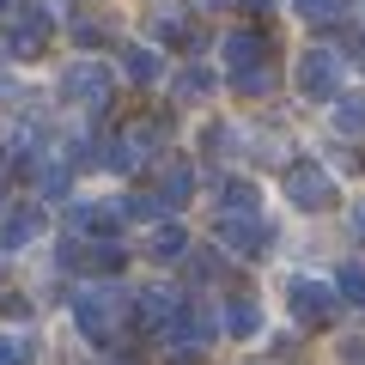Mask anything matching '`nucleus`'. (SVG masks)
Masks as SVG:
<instances>
[{
  "instance_id": "f257e3e1",
  "label": "nucleus",
  "mask_w": 365,
  "mask_h": 365,
  "mask_svg": "<svg viewBox=\"0 0 365 365\" xmlns=\"http://www.w3.org/2000/svg\"><path fill=\"white\" fill-rule=\"evenodd\" d=\"M287 311L299 317L304 329H329L335 311H341V299H335L329 280H317V274H292V280H287Z\"/></svg>"
},
{
  "instance_id": "f03ea898",
  "label": "nucleus",
  "mask_w": 365,
  "mask_h": 365,
  "mask_svg": "<svg viewBox=\"0 0 365 365\" xmlns=\"http://www.w3.org/2000/svg\"><path fill=\"white\" fill-rule=\"evenodd\" d=\"M73 323L86 329L91 341H116V329H122V292L116 287H79L73 292Z\"/></svg>"
},
{
  "instance_id": "7ed1b4c3",
  "label": "nucleus",
  "mask_w": 365,
  "mask_h": 365,
  "mask_svg": "<svg viewBox=\"0 0 365 365\" xmlns=\"http://www.w3.org/2000/svg\"><path fill=\"white\" fill-rule=\"evenodd\" d=\"M61 98H67V104H79V110L110 104V67H98V61H73V67H61Z\"/></svg>"
},
{
  "instance_id": "20e7f679",
  "label": "nucleus",
  "mask_w": 365,
  "mask_h": 365,
  "mask_svg": "<svg viewBox=\"0 0 365 365\" xmlns=\"http://www.w3.org/2000/svg\"><path fill=\"white\" fill-rule=\"evenodd\" d=\"M292 73H299L304 98H335V91H341V55L335 49H304Z\"/></svg>"
},
{
  "instance_id": "39448f33",
  "label": "nucleus",
  "mask_w": 365,
  "mask_h": 365,
  "mask_svg": "<svg viewBox=\"0 0 365 365\" xmlns=\"http://www.w3.org/2000/svg\"><path fill=\"white\" fill-rule=\"evenodd\" d=\"M287 195H292V207L323 213V207H335V182H329L323 165H292L287 170Z\"/></svg>"
},
{
  "instance_id": "423d86ee",
  "label": "nucleus",
  "mask_w": 365,
  "mask_h": 365,
  "mask_svg": "<svg viewBox=\"0 0 365 365\" xmlns=\"http://www.w3.org/2000/svg\"><path fill=\"white\" fill-rule=\"evenodd\" d=\"M220 244L225 250H244V256H262V250H268V225H262V213H220Z\"/></svg>"
},
{
  "instance_id": "0eeeda50",
  "label": "nucleus",
  "mask_w": 365,
  "mask_h": 365,
  "mask_svg": "<svg viewBox=\"0 0 365 365\" xmlns=\"http://www.w3.org/2000/svg\"><path fill=\"white\" fill-rule=\"evenodd\" d=\"M43 232V207L37 201H19V207L0 213V250H31Z\"/></svg>"
},
{
  "instance_id": "6e6552de",
  "label": "nucleus",
  "mask_w": 365,
  "mask_h": 365,
  "mask_svg": "<svg viewBox=\"0 0 365 365\" xmlns=\"http://www.w3.org/2000/svg\"><path fill=\"white\" fill-rule=\"evenodd\" d=\"M49 37V13L43 6H13V25H6V49L13 55H37Z\"/></svg>"
},
{
  "instance_id": "1a4fd4ad",
  "label": "nucleus",
  "mask_w": 365,
  "mask_h": 365,
  "mask_svg": "<svg viewBox=\"0 0 365 365\" xmlns=\"http://www.w3.org/2000/svg\"><path fill=\"white\" fill-rule=\"evenodd\" d=\"M262 61H268L262 31H232V37H225V67H232V79L250 73V67H262Z\"/></svg>"
},
{
  "instance_id": "9d476101",
  "label": "nucleus",
  "mask_w": 365,
  "mask_h": 365,
  "mask_svg": "<svg viewBox=\"0 0 365 365\" xmlns=\"http://www.w3.org/2000/svg\"><path fill=\"white\" fill-rule=\"evenodd\" d=\"M189 189H195V170L182 165V158H170L165 170H158V207H182V201H189Z\"/></svg>"
},
{
  "instance_id": "9b49d317",
  "label": "nucleus",
  "mask_w": 365,
  "mask_h": 365,
  "mask_svg": "<svg viewBox=\"0 0 365 365\" xmlns=\"http://www.w3.org/2000/svg\"><path fill=\"white\" fill-rule=\"evenodd\" d=\"M225 335H262V304L256 299H232L225 304Z\"/></svg>"
},
{
  "instance_id": "f8f14e48",
  "label": "nucleus",
  "mask_w": 365,
  "mask_h": 365,
  "mask_svg": "<svg viewBox=\"0 0 365 365\" xmlns=\"http://www.w3.org/2000/svg\"><path fill=\"white\" fill-rule=\"evenodd\" d=\"M220 201H225V213H256L262 189H256V182H244V177H232V182L220 189Z\"/></svg>"
},
{
  "instance_id": "ddd939ff",
  "label": "nucleus",
  "mask_w": 365,
  "mask_h": 365,
  "mask_svg": "<svg viewBox=\"0 0 365 365\" xmlns=\"http://www.w3.org/2000/svg\"><path fill=\"white\" fill-rule=\"evenodd\" d=\"M122 67H128V79H158V49H146V43H134V49H122Z\"/></svg>"
},
{
  "instance_id": "4468645a",
  "label": "nucleus",
  "mask_w": 365,
  "mask_h": 365,
  "mask_svg": "<svg viewBox=\"0 0 365 365\" xmlns=\"http://www.w3.org/2000/svg\"><path fill=\"white\" fill-rule=\"evenodd\" d=\"M182 244H189V237H182V225H153V237H146V250H153L158 262L182 256Z\"/></svg>"
},
{
  "instance_id": "2eb2a0df",
  "label": "nucleus",
  "mask_w": 365,
  "mask_h": 365,
  "mask_svg": "<svg viewBox=\"0 0 365 365\" xmlns=\"http://www.w3.org/2000/svg\"><path fill=\"white\" fill-rule=\"evenodd\" d=\"M292 13L311 19V25H335V19L347 13V0H292Z\"/></svg>"
},
{
  "instance_id": "dca6fc26",
  "label": "nucleus",
  "mask_w": 365,
  "mask_h": 365,
  "mask_svg": "<svg viewBox=\"0 0 365 365\" xmlns=\"http://www.w3.org/2000/svg\"><path fill=\"white\" fill-rule=\"evenodd\" d=\"M335 299H347V304H359V311H365V268H359V262H347V268H341Z\"/></svg>"
},
{
  "instance_id": "f3484780",
  "label": "nucleus",
  "mask_w": 365,
  "mask_h": 365,
  "mask_svg": "<svg viewBox=\"0 0 365 365\" xmlns=\"http://www.w3.org/2000/svg\"><path fill=\"white\" fill-rule=\"evenodd\" d=\"M207 91H213L207 67H182V73H177V98H207Z\"/></svg>"
},
{
  "instance_id": "a211bd4d",
  "label": "nucleus",
  "mask_w": 365,
  "mask_h": 365,
  "mask_svg": "<svg viewBox=\"0 0 365 365\" xmlns=\"http://www.w3.org/2000/svg\"><path fill=\"white\" fill-rule=\"evenodd\" d=\"M0 365H31V335H25V329L0 335Z\"/></svg>"
},
{
  "instance_id": "6ab92c4d",
  "label": "nucleus",
  "mask_w": 365,
  "mask_h": 365,
  "mask_svg": "<svg viewBox=\"0 0 365 365\" xmlns=\"http://www.w3.org/2000/svg\"><path fill=\"white\" fill-rule=\"evenodd\" d=\"M158 31H165V43H189V19H182V6H165V13H158Z\"/></svg>"
},
{
  "instance_id": "aec40b11",
  "label": "nucleus",
  "mask_w": 365,
  "mask_h": 365,
  "mask_svg": "<svg viewBox=\"0 0 365 365\" xmlns=\"http://www.w3.org/2000/svg\"><path fill=\"white\" fill-rule=\"evenodd\" d=\"M237 91H250V98H262V91H274V67H250V73H237Z\"/></svg>"
},
{
  "instance_id": "412c9836",
  "label": "nucleus",
  "mask_w": 365,
  "mask_h": 365,
  "mask_svg": "<svg viewBox=\"0 0 365 365\" xmlns=\"http://www.w3.org/2000/svg\"><path fill=\"white\" fill-rule=\"evenodd\" d=\"M335 122H341V128H353V134H359V128H365V104H341V110H335Z\"/></svg>"
},
{
  "instance_id": "4be33fe9",
  "label": "nucleus",
  "mask_w": 365,
  "mask_h": 365,
  "mask_svg": "<svg viewBox=\"0 0 365 365\" xmlns=\"http://www.w3.org/2000/svg\"><path fill=\"white\" fill-rule=\"evenodd\" d=\"M341 359H347V365H365V341H347V347H341Z\"/></svg>"
},
{
  "instance_id": "5701e85b",
  "label": "nucleus",
  "mask_w": 365,
  "mask_h": 365,
  "mask_svg": "<svg viewBox=\"0 0 365 365\" xmlns=\"http://www.w3.org/2000/svg\"><path fill=\"white\" fill-rule=\"evenodd\" d=\"M0 91H6V67H0Z\"/></svg>"
},
{
  "instance_id": "b1692460",
  "label": "nucleus",
  "mask_w": 365,
  "mask_h": 365,
  "mask_svg": "<svg viewBox=\"0 0 365 365\" xmlns=\"http://www.w3.org/2000/svg\"><path fill=\"white\" fill-rule=\"evenodd\" d=\"M207 6H232V0H207Z\"/></svg>"
},
{
  "instance_id": "393cba45",
  "label": "nucleus",
  "mask_w": 365,
  "mask_h": 365,
  "mask_svg": "<svg viewBox=\"0 0 365 365\" xmlns=\"http://www.w3.org/2000/svg\"><path fill=\"white\" fill-rule=\"evenodd\" d=\"M0 6H6V0H0Z\"/></svg>"
}]
</instances>
